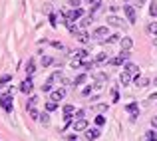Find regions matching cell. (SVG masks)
Wrapping results in <instances>:
<instances>
[{
	"label": "cell",
	"instance_id": "30",
	"mask_svg": "<svg viewBox=\"0 0 157 141\" xmlns=\"http://www.w3.org/2000/svg\"><path fill=\"white\" fill-rule=\"evenodd\" d=\"M90 2V6H92V10H98V8L101 6V2H104V0H88Z\"/></svg>",
	"mask_w": 157,
	"mask_h": 141
},
{
	"label": "cell",
	"instance_id": "3",
	"mask_svg": "<svg viewBox=\"0 0 157 141\" xmlns=\"http://www.w3.org/2000/svg\"><path fill=\"white\" fill-rule=\"evenodd\" d=\"M12 101H14L12 93H8V95H2V97H0V107H2L4 111H8V113H10V111H12Z\"/></svg>",
	"mask_w": 157,
	"mask_h": 141
},
{
	"label": "cell",
	"instance_id": "27",
	"mask_svg": "<svg viewBox=\"0 0 157 141\" xmlns=\"http://www.w3.org/2000/svg\"><path fill=\"white\" fill-rule=\"evenodd\" d=\"M54 90V82L52 80H46V84L42 86V92H52Z\"/></svg>",
	"mask_w": 157,
	"mask_h": 141
},
{
	"label": "cell",
	"instance_id": "38",
	"mask_svg": "<svg viewBox=\"0 0 157 141\" xmlns=\"http://www.w3.org/2000/svg\"><path fill=\"white\" fill-rule=\"evenodd\" d=\"M104 123H105V117H104V115H98V117H96V125H98V127H101Z\"/></svg>",
	"mask_w": 157,
	"mask_h": 141
},
{
	"label": "cell",
	"instance_id": "9",
	"mask_svg": "<svg viewBox=\"0 0 157 141\" xmlns=\"http://www.w3.org/2000/svg\"><path fill=\"white\" fill-rule=\"evenodd\" d=\"M94 80H96V88H101L107 82V74L105 72H96L94 74Z\"/></svg>",
	"mask_w": 157,
	"mask_h": 141
},
{
	"label": "cell",
	"instance_id": "50",
	"mask_svg": "<svg viewBox=\"0 0 157 141\" xmlns=\"http://www.w3.org/2000/svg\"><path fill=\"white\" fill-rule=\"evenodd\" d=\"M153 86H157V78H155V80H153Z\"/></svg>",
	"mask_w": 157,
	"mask_h": 141
},
{
	"label": "cell",
	"instance_id": "1",
	"mask_svg": "<svg viewBox=\"0 0 157 141\" xmlns=\"http://www.w3.org/2000/svg\"><path fill=\"white\" fill-rule=\"evenodd\" d=\"M123 12H125L127 22H129V24H135V22H137V12H135V6L125 4V6H123Z\"/></svg>",
	"mask_w": 157,
	"mask_h": 141
},
{
	"label": "cell",
	"instance_id": "18",
	"mask_svg": "<svg viewBox=\"0 0 157 141\" xmlns=\"http://www.w3.org/2000/svg\"><path fill=\"white\" fill-rule=\"evenodd\" d=\"M64 117H74V113H76V107L72 105V103H68V105H64Z\"/></svg>",
	"mask_w": 157,
	"mask_h": 141
},
{
	"label": "cell",
	"instance_id": "12",
	"mask_svg": "<svg viewBox=\"0 0 157 141\" xmlns=\"http://www.w3.org/2000/svg\"><path fill=\"white\" fill-rule=\"evenodd\" d=\"M133 84L137 86V88H145V86H149V78H145V76H141V74H139V76L133 78Z\"/></svg>",
	"mask_w": 157,
	"mask_h": 141
},
{
	"label": "cell",
	"instance_id": "42",
	"mask_svg": "<svg viewBox=\"0 0 157 141\" xmlns=\"http://www.w3.org/2000/svg\"><path fill=\"white\" fill-rule=\"evenodd\" d=\"M56 20H58V18H56V14H50V24H52L54 28L58 26V22H56Z\"/></svg>",
	"mask_w": 157,
	"mask_h": 141
},
{
	"label": "cell",
	"instance_id": "26",
	"mask_svg": "<svg viewBox=\"0 0 157 141\" xmlns=\"http://www.w3.org/2000/svg\"><path fill=\"white\" fill-rule=\"evenodd\" d=\"M76 119H86V109H76V113H74V121Z\"/></svg>",
	"mask_w": 157,
	"mask_h": 141
},
{
	"label": "cell",
	"instance_id": "41",
	"mask_svg": "<svg viewBox=\"0 0 157 141\" xmlns=\"http://www.w3.org/2000/svg\"><path fill=\"white\" fill-rule=\"evenodd\" d=\"M96 109H98V111H105V109H107V103H98Z\"/></svg>",
	"mask_w": 157,
	"mask_h": 141
},
{
	"label": "cell",
	"instance_id": "13",
	"mask_svg": "<svg viewBox=\"0 0 157 141\" xmlns=\"http://www.w3.org/2000/svg\"><path fill=\"white\" fill-rule=\"evenodd\" d=\"M119 46H121V50H131L133 48V40H131L129 36H123V38L119 40Z\"/></svg>",
	"mask_w": 157,
	"mask_h": 141
},
{
	"label": "cell",
	"instance_id": "22",
	"mask_svg": "<svg viewBox=\"0 0 157 141\" xmlns=\"http://www.w3.org/2000/svg\"><path fill=\"white\" fill-rule=\"evenodd\" d=\"M147 32L155 38V36H157V22H149V24H147Z\"/></svg>",
	"mask_w": 157,
	"mask_h": 141
},
{
	"label": "cell",
	"instance_id": "21",
	"mask_svg": "<svg viewBox=\"0 0 157 141\" xmlns=\"http://www.w3.org/2000/svg\"><path fill=\"white\" fill-rule=\"evenodd\" d=\"M58 109V101H52V99H48L46 101V111L50 113V111H56Z\"/></svg>",
	"mask_w": 157,
	"mask_h": 141
},
{
	"label": "cell",
	"instance_id": "25",
	"mask_svg": "<svg viewBox=\"0 0 157 141\" xmlns=\"http://www.w3.org/2000/svg\"><path fill=\"white\" fill-rule=\"evenodd\" d=\"M145 139L147 141H157V129H149L147 135H145Z\"/></svg>",
	"mask_w": 157,
	"mask_h": 141
},
{
	"label": "cell",
	"instance_id": "17",
	"mask_svg": "<svg viewBox=\"0 0 157 141\" xmlns=\"http://www.w3.org/2000/svg\"><path fill=\"white\" fill-rule=\"evenodd\" d=\"M24 72H26V76H28V78H32V74L36 72V66H34V60H32V58L26 62V70H24Z\"/></svg>",
	"mask_w": 157,
	"mask_h": 141
},
{
	"label": "cell",
	"instance_id": "36",
	"mask_svg": "<svg viewBox=\"0 0 157 141\" xmlns=\"http://www.w3.org/2000/svg\"><path fill=\"white\" fill-rule=\"evenodd\" d=\"M52 62H54V60H52L50 56H42V66H44V68H46V66H50Z\"/></svg>",
	"mask_w": 157,
	"mask_h": 141
},
{
	"label": "cell",
	"instance_id": "11",
	"mask_svg": "<svg viewBox=\"0 0 157 141\" xmlns=\"http://www.w3.org/2000/svg\"><path fill=\"white\" fill-rule=\"evenodd\" d=\"M92 36H94V38H107V26H98V28H94Z\"/></svg>",
	"mask_w": 157,
	"mask_h": 141
},
{
	"label": "cell",
	"instance_id": "35",
	"mask_svg": "<svg viewBox=\"0 0 157 141\" xmlns=\"http://www.w3.org/2000/svg\"><path fill=\"white\" fill-rule=\"evenodd\" d=\"M74 54H76V58H80V60H82V58H86V56H88V50H76Z\"/></svg>",
	"mask_w": 157,
	"mask_h": 141
},
{
	"label": "cell",
	"instance_id": "10",
	"mask_svg": "<svg viewBox=\"0 0 157 141\" xmlns=\"http://www.w3.org/2000/svg\"><path fill=\"white\" fill-rule=\"evenodd\" d=\"M107 26H113V28H121V26H123V20L119 18V16L111 14V16H107Z\"/></svg>",
	"mask_w": 157,
	"mask_h": 141
},
{
	"label": "cell",
	"instance_id": "15",
	"mask_svg": "<svg viewBox=\"0 0 157 141\" xmlns=\"http://www.w3.org/2000/svg\"><path fill=\"white\" fill-rule=\"evenodd\" d=\"M76 38H78V42H82V44H88V42H90V34H88L86 30H78Z\"/></svg>",
	"mask_w": 157,
	"mask_h": 141
},
{
	"label": "cell",
	"instance_id": "2",
	"mask_svg": "<svg viewBox=\"0 0 157 141\" xmlns=\"http://www.w3.org/2000/svg\"><path fill=\"white\" fill-rule=\"evenodd\" d=\"M125 111L131 115V121H135V119L139 117V103H137V101L127 103V105H125Z\"/></svg>",
	"mask_w": 157,
	"mask_h": 141
},
{
	"label": "cell",
	"instance_id": "46",
	"mask_svg": "<svg viewBox=\"0 0 157 141\" xmlns=\"http://www.w3.org/2000/svg\"><path fill=\"white\" fill-rule=\"evenodd\" d=\"M151 127L157 129V117H151Z\"/></svg>",
	"mask_w": 157,
	"mask_h": 141
},
{
	"label": "cell",
	"instance_id": "28",
	"mask_svg": "<svg viewBox=\"0 0 157 141\" xmlns=\"http://www.w3.org/2000/svg\"><path fill=\"white\" fill-rule=\"evenodd\" d=\"M40 121H42L44 125H48V123H50V113H48V111H44V113H40Z\"/></svg>",
	"mask_w": 157,
	"mask_h": 141
},
{
	"label": "cell",
	"instance_id": "47",
	"mask_svg": "<svg viewBox=\"0 0 157 141\" xmlns=\"http://www.w3.org/2000/svg\"><path fill=\"white\" fill-rule=\"evenodd\" d=\"M119 8H121V6H115V4H113V6H109V10H111V12H117Z\"/></svg>",
	"mask_w": 157,
	"mask_h": 141
},
{
	"label": "cell",
	"instance_id": "7",
	"mask_svg": "<svg viewBox=\"0 0 157 141\" xmlns=\"http://www.w3.org/2000/svg\"><path fill=\"white\" fill-rule=\"evenodd\" d=\"M123 72H127V74H131V76H139V66L137 64H131V62H125L123 64Z\"/></svg>",
	"mask_w": 157,
	"mask_h": 141
},
{
	"label": "cell",
	"instance_id": "14",
	"mask_svg": "<svg viewBox=\"0 0 157 141\" xmlns=\"http://www.w3.org/2000/svg\"><path fill=\"white\" fill-rule=\"evenodd\" d=\"M104 62H107V64H109V54H105V52L96 54V58H94V64H104Z\"/></svg>",
	"mask_w": 157,
	"mask_h": 141
},
{
	"label": "cell",
	"instance_id": "29",
	"mask_svg": "<svg viewBox=\"0 0 157 141\" xmlns=\"http://www.w3.org/2000/svg\"><path fill=\"white\" fill-rule=\"evenodd\" d=\"M48 80H52V82H58V80H62V70H56V72L52 74Z\"/></svg>",
	"mask_w": 157,
	"mask_h": 141
},
{
	"label": "cell",
	"instance_id": "5",
	"mask_svg": "<svg viewBox=\"0 0 157 141\" xmlns=\"http://www.w3.org/2000/svg\"><path fill=\"white\" fill-rule=\"evenodd\" d=\"M88 119H76V121L72 123V129L76 131V133H80V131H86L88 129Z\"/></svg>",
	"mask_w": 157,
	"mask_h": 141
},
{
	"label": "cell",
	"instance_id": "6",
	"mask_svg": "<svg viewBox=\"0 0 157 141\" xmlns=\"http://www.w3.org/2000/svg\"><path fill=\"white\" fill-rule=\"evenodd\" d=\"M64 97H66V90L64 88H56V90L50 92V99H52V101H62Z\"/></svg>",
	"mask_w": 157,
	"mask_h": 141
},
{
	"label": "cell",
	"instance_id": "49",
	"mask_svg": "<svg viewBox=\"0 0 157 141\" xmlns=\"http://www.w3.org/2000/svg\"><path fill=\"white\" fill-rule=\"evenodd\" d=\"M151 42H153V46H157V36H155V38H153V40H151Z\"/></svg>",
	"mask_w": 157,
	"mask_h": 141
},
{
	"label": "cell",
	"instance_id": "39",
	"mask_svg": "<svg viewBox=\"0 0 157 141\" xmlns=\"http://www.w3.org/2000/svg\"><path fill=\"white\" fill-rule=\"evenodd\" d=\"M28 113H30V117H32V119H40V111H38V109H30Z\"/></svg>",
	"mask_w": 157,
	"mask_h": 141
},
{
	"label": "cell",
	"instance_id": "37",
	"mask_svg": "<svg viewBox=\"0 0 157 141\" xmlns=\"http://www.w3.org/2000/svg\"><path fill=\"white\" fill-rule=\"evenodd\" d=\"M149 14H151V16H157V2H151V6H149Z\"/></svg>",
	"mask_w": 157,
	"mask_h": 141
},
{
	"label": "cell",
	"instance_id": "43",
	"mask_svg": "<svg viewBox=\"0 0 157 141\" xmlns=\"http://www.w3.org/2000/svg\"><path fill=\"white\" fill-rule=\"evenodd\" d=\"M90 93H92V86H88V88L82 90V95H90Z\"/></svg>",
	"mask_w": 157,
	"mask_h": 141
},
{
	"label": "cell",
	"instance_id": "44",
	"mask_svg": "<svg viewBox=\"0 0 157 141\" xmlns=\"http://www.w3.org/2000/svg\"><path fill=\"white\" fill-rule=\"evenodd\" d=\"M44 14H52V6L50 4H44Z\"/></svg>",
	"mask_w": 157,
	"mask_h": 141
},
{
	"label": "cell",
	"instance_id": "48",
	"mask_svg": "<svg viewBox=\"0 0 157 141\" xmlns=\"http://www.w3.org/2000/svg\"><path fill=\"white\" fill-rule=\"evenodd\" d=\"M149 99H151V101H155V99H157V92H155V93H151V95H149Z\"/></svg>",
	"mask_w": 157,
	"mask_h": 141
},
{
	"label": "cell",
	"instance_id": "31",
	"mask_svg": "<svg viewBox=\"0 0 157 141\" xmlns=\"http://www.w3.org/2000/svg\"><path fill=\"white\" fill-rule=\"evenodd\" d=\"M129 56H131V52H129V50H121V52H119V58H121L123 62H127V60H129Z\"/></svg>",
	"mask_w": 157,
	"mask_h": 141
},
{
	"label": "cell",
	"instance_id": "34",
	"mask_svg": "<svg viewBox=\"0 0 157 141\" xmlns=\"http://www.w3.org/2000/svg\"><path fill=\"white\" fill-rule=\"evenodd\" d=\"M8 93H12L10 86H0V97H2V95H8Z\"/></svg>",
	"mask_w": 157,
	"mask_h": 141
},
{
	"label": "cell",
	"instance_id": "16",
	"mask_svg": "<svg viewBox=\"0 0 157 141\" xmlns=\"http://www.w3.org/2000/svg\"><path fill=\"white\" fill-rule=\"evenodd\" d=\"M119 84H121V86H129L131 84V74L121 72V74H119Z\"/></svg>",
	"mask_w": 157,
	"mask_h": 141
},
{
	"label": "cell",
	"instance_id": "40",
	"mask_svg": "<svg viewBox=\"0 0 157 141\" xmlns=\"http://www.w3.org/2000/svg\"><path fill=\"white\" fill-rule=\"evenodd\" d=\"M82 68H84V70H92L94 68V62H82Z\"/></svg>",
	"mask_w": 157,
	"mask_h": 141
},
{
	"label": "cell",
	"instance_id": "32",
	"mask_svg": "<svg viewBox=\"0 0 157 141\" xmlns=\"http://www.w3.org/2000/svg\"><path fill=\"white\" fill-rule=\"evenodd\" d=\"M10 80H12V76H10V74H4V76H0V86H6Z\"/></svg>",
	"mask_w": 157,
	"mask_h": 141
},
{
	"label": "cell",
	"instance_id": "20",
	"mask_svg": "<svg viewBox=\"0 0 157 141\" xmlns=\"http://www.w3.org/2000/svg\"><path fill=\"white\" fill-rule=\"evenodd\" d=\"M92 22H94V16H84V18L78 22V26H80V28H88Z\"/></svg>",
	"mask_w": 157,
	"mask_h": 141
},
{
	"label": "cell",
	"instance_id": "23",
	"mask_svg": "<svg viewBox=\"0 0 157 141\" xmlns=\"http://www.w3.org/2000/svg\"><path fill=\"white\" fill-rule=\"evenodd\" d=\"M86 80H88V74H80V76H76V80H74V86H82Z\"/></svg>",
	"mask_w": 157,
	"mask_h": 141
},
{
	"label": "cell",
	"instance_id": "4",
	"mask_svg": "<svg viewBox=\"0 0 157 141\" xmlns=\"http://www.w3.org/2000/svg\"><path fill=\"white\" fill-rule=\"evenodd\" d=\"M20 92L22 93H32L34 92V82H32V78H26V80L20 84Z\"/></svg>",
	"mask_w": 157,
	"mask_h": 141
},
{
	"label": "cell",
	"instance_id": "8",
	"mask_svg": "<svg viewBox=\"0 0 157 141\" xmlns=\"http://www.w3.org/2000/svg\"><path fill=\"white\" fill-rule=\"evenodd\" d=\"M101 135V131H100V127H88V129H86V137H88V141H96L98 137H100Z\"/></svg>",
	"mask_w": 157,
	"mask_h": 141
},
{
	"label": "cell",
	"instance_id": "24",
	"mask_svg": "<svg viewBox=\"0 0 157 141\" xmlns=\"http://www.w3.org/2000/svg\"><path fill=\"white\" fill-rule=\"evenodd\" d=\"M119 40H121V36L119 34H111V36H107V40L104 44H115V42H119Z\"/></svg>",
	"mask_w": 157,
	"mask_h": 141
},
{
	"label": "cell",
	"instance_id": "33",
	"mask_svg": "<svg viewBox=\"0 0 157 141\" xmlns=\"http://www.w3.org/2000/svg\"><path fill=\"white\" fill-rule=\"evenodd\" d=\"M109 64H111V66H121V64H125V62H123L121 58L117 56V58H109Z\"/></svg>",
	"mask_w": 157,
	"mask_h": 141
},
{
	"label": "cell",
	"instance_id": "45",
	"mask_svg": "<svg viewBox=\"0 0 157 141\" xmlns=\"http://www.w3.org/2000/svg\"><path fill=\"white\" fill-rule=\"evenodd\" d=\"M70 6L72 8H80V0H70Z\"/></svg>",
	"mask_w": 157,
	"mask_h": 141
},
{
	"label": "cell",
	"instance_id": "19",
	"mask_svg": "<svg viewBox=\"0 0 157 141\" xmlns=\"http://www.w3.org/2000/svg\"><path fill=\"white\" fill-rule=\"evenodd\" d=\"M38 101H40V99H38V95H32V97L28 99V103H26V109H28V111H30V109H36Z\"/></svg>",
	"mask_w": 157,
	"mask_h": 141
}]
</instances>
